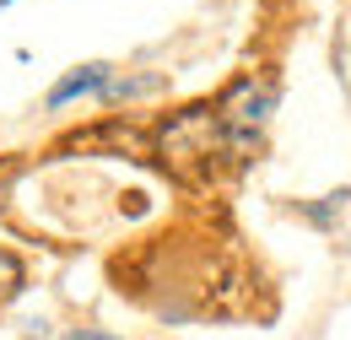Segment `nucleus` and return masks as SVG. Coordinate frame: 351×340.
<instances>
[{"label": "nucleus", "mask_w": 351, "mask_h": 340, "mask_svg": "<svg viewBox=\"0 0 351 340\" xmlns=\"http://www.w3.org/2000/svg\"><path fill=\"white\" fill-rule=\"evenodd\" d=\"M270 108H276V92H270V82H260V76H238V82L217 97V119L227 125V135L243 141V146H249L254 130L270 119Z\"/></svg>", "instance_id": "nucleus-1"}, {"label": "nucleus", "mask_w": 351, "mask_h": 340, "mask_svg": "<svg viewBox=\"0 0 351 340\" xmlns=\"http://www.w3.org/2000/svg\"><path fill=\"white\" fill-rule=\"evenodd\" d=\"M114 76V65H103V60H92V65H76L65 82L49 86V108H65V103H76V97H97L103 86Z\"/></svg>", "instance_id": "nucleus-2"}, {"label": "nucleus", "mask_w": 351, "mask_h": 340, "mask_svg": "<svg viewBox=\"0 0 351 340\" xmlns=\"http://www.w3.org/2000/svg\"><path fill=\"white\" fill-rule=\"evenodd\" d=\"M16 287H22V259H16V254H5V249H0V298H11Z\"/></svg>", "instance_id": "nucleus-3"}, {"label": "nucleus", "mask_w": 351, "mask_h": 340, "mask_svg": "<svg viewBox=\"0 0 351 340\" xmlns=\"http://www.w3.org/2000/svg\"><path fill=\"white\" fill-rule=\"evenodd\" d=\"M65 340H114V335H103V330H76V335H65Z\"/></svg>", "instance_id": "nucleus-4"}, {"label": "nucleus", "mask_w": 351, "mask_h": 340, "mask_svg": "<svg viewBox=\"0 0 351 340\" xmlns=\"http://www.w3.org/2000/svg\"><path fill=\"white\" fill-rule=\"evenodd\" d=\"M0 5H11V0H0Z\"/></svg>", "instance_id": "nucleus-5"}]
</instances>
